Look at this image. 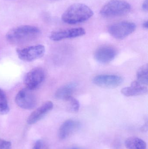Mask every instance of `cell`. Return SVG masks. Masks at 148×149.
I'll return each mask as SVG.
<instances>
[{
	"label": "cell",
	"instance_id": "obj_15",
	"mask_svg": "<svg viewBox=\"0 0 148 149\" xmlns=\"http://www.w3.org/2000/svg\"><path fill=\"white\" fill-rule=\"evenodd\" d=\"M125 146L128 149H147L146 143L138 137H131L127 139Z\"/></svg>",
	"mask_w": 148,
	"mask_h": 149
},
{
	"label": "cell",
	"instance_id": "obj_18",
	"mask_svg": "<svg viewBox=\"0 0 148 149\" xmlns=\"http://www.w3.org/2000/svg\"><path fill=\"white\" fill-rule=\"evenodd\" d=\"M66 101L69 104L70 108L71 111L74 112H77L80 109V105L79 101L72 96L68 97Z\"/></svg>",
	"mask_w": 148,
	"mask_h": 149
},
{
	"label": "cell",
	"instance_id": "obj_17",
	"mask_svg": "<svg viewBox=\"0 0 148 149\" xmlns=\"http://www.w3.org/2000/svg\"><path fill=\"white\" fill-rule=\"evenodd\" d=\"M9 110L7 96L3 90L0 88V114H6Z\"/></svg>",
	"mask_w": 148,
	"mask_h": 149
},
{
	"label": "cell",
	"instance_id": "obj_19",
	"mask_svg": "<svg viewBox=\"0 0 148 149\" xmlns=\"http://www.w3.org/2000/svg\"><path fill=\"white\" fill-rule=\"evenodd\" d=\"M33 149H48L45 143L42 140H38L35 143Z\"/></svg>",
	"mask_w": 148,
	"mask_h": 149
},
{
	"label": "cell",
	"instance_id": "obj_7",
	"mask_svg": "<svg viewBox=\"0 0 148 149\" xmlns=\"http://www.w3.org/2000/svg\"><path fill=\"white\" fill-rule=\"evenodd\" d=\"M93 82L101 87L114 88L121 85L123 79L121 76L115 74H100L94 77Z\"/></svg>",
	"mask_w": 148,
	"mask_h": 149
},
{
	"label": "cell",
	"instance_id": "obj_14",
	"mask_svg": "<svg viewBox=\"0 0 148 149\" xmlns=\"http://www.w3.org/2000/svg\"><path fill=\"white\" fill-rule=\"evenodd\" d=\"M77 86V84L75 82H71L62 86L56 92L55 98L58 100H66L68 97L72 96Z\"/></svg>",
	"mask_w": 148,
	"mask_h": 149
},
{
	"label": "cell",
	"instance_id": "obj_23",
	"mask_svg": "<svg viewBox=\"0 0 148 149\" xmlns=\"http://www.w3.org/2000/svg\"><path fill=\"white\" fill-rule=\"evenodd\" d=\"M71 149H81L77 148H72Z\"/></svg>",
	"mask_w": 148,
	"mask_h": 149
},
{
	"label": "cell",
	"instance_id": "obj_10",
	"mask_svg": "<svg viewBox=\"0 0 148 149\" xmlns=\"http://www.w3.org/2000/svg\"><path fill=\"white\" fill-rule=\"evenodd\" d=\"M116 51L109 46H103L96 50L94 54L96 60L101 64H107L113 61L116 56Z\"/></svg>",
	"mask_w": 148,
	"mask_h": 149
},
{
	"label": "cell",
	"instance_id": "obj_2",
	"mask_svg": "<svg viewBox=\"0 0 148 149\" xmlns=\"http://www.w3.org/2000/svg\"><path fill=\"white\" fill-rule=\"evenodd\" d=\"M41 31L37 27L31 25H22L13 28L6 35V38L10 42L21 44L30 42L37 38Z\"/></svg>",
	"mask_w": 148,
	"mask_h": 149
},
{
	"label": "cell",
	"instance_id": "obj_8",
	"mask_svg": "<svg viewBox=\"0 0 148 149\" xmlns=\"http://www.w3.org/2000/svg\"><path fill=\"white\" fill-rule=\"evenodd\" d=\"M45 79L44 71L40 68H34L28 72L24 78L27 88L33 90L38 87Z\"/></svg>",
	"mask_w": 148,
	"mask_h": 149
},
{
	"label": "cell",
	"instance_id": "obj_3",
	"mask_svg": "<svg viewBox=\"0 0 148 149\" xmlns=\"http://www.w3.org/2000/svg\"><path fill=\"white\" fill-rule=\"evenodd\" d=\"M131 10V5L124 0H110L102 7L100 14L105 17H118L127 15Z\"/></svg>",
	"mask_w": 148,
	"mask_h": 149
},
{
	"label": "cell",
	"instance_id": "obj_21",
	"mask_svg": "<svg viewBox=\"0 0 148 149\" xmlns=\"http://www.w3.org/2000/svg\"><path fill=\"white\" fill-rule=\"evenodd\" d=\"M142 8L145 11L147 12L148 9V0H144L142 5Z\"/></svg>",
	"mask_w": 148,
	"mask_h": 149
},
{
	"label": "cell",
	"instance_id": "obj_22",
	"mask_svg": "<svg viewBox=\"0 0 148 149\" xmlns=\"http://www.w3.org/2000/svg\"><path fill=\"white\" fill-rule=\"evenodd\" d=\"M142 26L145 29H148V22L147 21H145L142 24Z\"/></svg>",
	"mask_w": 148,
	"mask_h": 149
},
{
	"label": "cell",
	"instance_id": "obj_4",
	"mask_svg": "<svg viewBox=\"0 0 148 149\" xmlns=\"http://www.w3.org/2000/svg\"><path fill=\"white\" fill-rule=\"evenodd\" d=\"M135 24L130 22H121L111 24L108 30L116 39L121 40L131 35L136 29Z\"/></svg>",
	"mask_w": 148,
	"mask_h": 149
},
{
	"label": "cell",
	"instance_id": "obj_12",
	"mask_svg": "<svg viewBox=\"0 0 148 149\" xmlns=\"http://www.w3.org/2000/svg\"><path fill=\"white\" fill-rule=\"evenodd\" d=\"M81 127V123L78 121L68 120L64 122L60 127L59 136L62 140L66 139Z\"/></svg>",
	"mask_w": 148,
	"mask_h": 149
},
{
	"label": "cell",
	"instance_id": "obj_13",
	"mask_svg": "<svg viewBox=\"0 0 148 149\" xmlns=\"http://www.w3.org/2000/svg\"><path fill=\"white\" fill-rule=\"evenodd\" d=\"M121 92L125 96H137L147 93L148 88L147 86L142 85L136 80L133 81L130 86L122 88Z\"/></svg>",
	"mask_w": 148,
	"mask_h": 149
},
{
	"label": "cell",
	"instance_id": "obj_20",
	"mask_svg": "<svg viewBox=\"0 0 148 149\" xmlns=\"http://www.w3.org/2000/svg\"><path fill=\"white\" fill-rule=\"evenodd\" d=\"M11 143L10 142L0 140V149H11Z\"/></svg>",
	"mask_w": 148,
	"mask_h": 149
},
{
	"label": "cell",
	"instance_id": "obj_1",
	"mask_svg": "<svg viewBox=\"0 0 148 149\" xmlns=\"http://www.w3.org/2000/svg\"><path fill=\"white\" fill-rule=\"evenodd\" d=\"M94 12L84 3H76L70 6L62 15L64 22L70 24H77L86 22L91 18Z\"/></svg>",
	"mask_w": 148,
	"mask_h": 149
},
{
	"label": "cell",
	"instance_id": "obj_6",
	"mask_svg": "<svg viewBox=\"0 0 148 149\" xmlns=\"http://www.w3.org/2000/svg\"><path fill=\"white\" fill-rule=\"evenodd\" d=\"M31 91L28 88H24L17 93L15 101L18 107L25 109H33L36 107V99Z\"/></svg>",
	"mask_w": 148,
	"mask_h": 149
},
{
	"label": "cell",
	"instance_id": "obj_11",
	"mask_svg": "<svg viewBox=\"0 0 148 149\" xmlns=\"http://www.w3.org/2000/svg\"><path fill=\"white\" fill-rule=\"evenodd\" d=\"M54 104L51 101H47L36 109L30 115L27 120L29 124H34L41 120L53 109Z\"/></svg>",
	"mask_w": 148,
	"mask_h": 149
},
{
	"label": "cell",
	"instance_id": "obj_9",
	"mask_svg": "<svg viewBox=\"0 0 148 149\" xmlns=\"http://www.w3.org/2000/svg\"><path fill=\"white\" fill-rule=\"evenodd\" d=\"M85 34L86 31L83 28H73L54 31L50 34V38L52 41L57 42L63 39L75 38L82 36H84Z\"/></svg>",
	"mask_w": 148,
	"mask_h": 149
},
{
	"label": "cell",
	"instance_id": "obj_16",
	"mask_svg": "<svg viewBox=\"0 0 148 149\" xmlns=\"http://www.w3.org/2000/svg\"><path fill=\"white\" fill-rule=\"evenodd\" d=\"M137 81L142 85L147 86L148 83V65H144L137 71L136 73Z\"/></svg>",
	"mask_w": 148,
	"mask_h": 149
},
{
	"label": "cell",
	"instance_id": "obj_5",
	"mask_svg": "<svg viewBox=\"0 0 148 149\" xmlns=\"http://www.w3.org/2000/svg\"><path fill=\"white\" fill-rule=\"evenodd\" d=\"M16 51L20 59L26 62H31L43 56L45 52V48L42 45H38L17 49Z\"/></svg>",
	"mask_w": 148,
	"mask_h": 149
}]
</instances>
